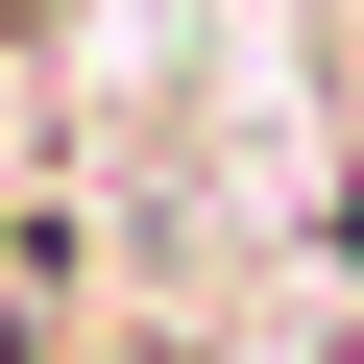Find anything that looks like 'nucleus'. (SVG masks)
Here are the masks:
<instances>
[{"instance_id":"obj_1","label":"nucleus","mask_w":364,"mask_h":364,"mask_svg":"<svg viewBox=\"0 0 364 364\" xmlns=\"http://www.w3.org/2000/svg\"><path fill=\"white\" fill-rule=\"evenodd\" d=\"M73 291H97V219L73 195H0V364H73Z\"/></svg>"},{"instance_id":"obj_2","label":"nucleus","mask_w":364,"mask_h":364,"mask_svg":"<svg viewBox=\"0 0 364 364\" xmlns=\"http://www.w3.org/2000/svg\"><path fill=\"white\" fill-rule=\"evenodd\" d=\"M25 25H49V0H0V49H25Z\"/></svg>"}]
</instances>
